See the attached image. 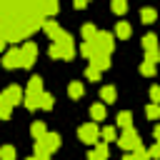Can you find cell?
<instances>
[{
  "label": "cell",
  "instance_id": "1",
  "mask_svg": "<svg viewBox=\"0 0 160 160\" xmlns=\"http://www.w3.org/2000/svg\"><path fill=\"white\" fill-rule=\"evenodd\" d=\"M20 100H25V92L18 85H8L2 90V95H0V118L2 120H10L12 105H20Z\"/></svg>",
  "mask_w": 160,
  "mask_h": 160
},
{
  "label": "cell",
  "instance_id": "2",
  "mask_svg": "<svg viewBox=\"0 0 160 160\" xmlns=\"http://www.w3.org/2000/svg\"><path fill=\"white\" fill-rule=\"evenodd\" d=\"M42 78L40 75H32L30 80H28V88H25V108L28 110H38L40 108V98H42Z\"/></svg>",
  "mask_w": 160,
  "mask_h": 160
},
{
  "label": "cell",
  "instance_id": "3",
  "mask_svg": "<svg viewBox=\"0 0 160 160\" xmlns=\"http://www.w3.org/2000/svg\"><path fill=\"white\" fill-rule=\"evenodd\" d=\"M58 148H60V135H58V132H48V135H42L40 140H35L32 152H35V158H45V160H48Z\"/></svg>",
  "mask_w": 160,
  "mask_h": 160
},
{
  "label": "cell",
  "instance_id": "4",
  "mask_svg": "<svg viewBox=\"0 0 160 160\" xmlns=\"http://www.w3.org/2000/svg\"><path fill=\"white\" fill-rule=\"evenodd\" d=\"M90 42H92V48H95V55H110L112 48H115V35L100 30V32L95 35V40H90Z\"/></svg>",
  "mask_w": 160,
  "mask_h": 160
},
{
  "label": "cell",
  "instance_id": "5",
  "mask_svg": "<svg viewBox=\"0 0 160 160\" xmlns=\"http://www.w3.org/2000/svg\"><path fill=\"white\" fill-rule=\"evenodd\" d=\"M52 42L62 50V60H72V58H75V42H72V35H70V32L60 30V32L55 35Z\"/></svg>",
  "mask_w": 160,
  "mask_h": 160
},
{
  "label": "cell",
  "instance_id": "6",
  "mask_svg": "<svg viewBox=\"0 0 160 160\" xmlns=\"http://www.w3.org/2000/svg\"><path fill=\"white\" fill-rule=\"evenodd\" d=\"M78 138H80V142H85V145H98V142H100V128H98L95 122H85V125L78 128Z\"/></svg>",
  "mask_w": 160,
  "mask_h": 160
},
{
  "label": "cell",
  "instance_id": "7",
  "mask_svg": "<svg viewBox=\"0 0 160 160\" xmlns=\"http://www.w3.org/2000/svg\"><path fill=\"white\" fill-rule=\"evenodd\" d=\"M118 145H120L122 150H135V148L140 145V138H138L135 128H125V130L120 132V138H118Z\"/></svg>",
  "mask_w": 160,
  "mask_h": 160
},
{
  "label": "cell",
  "instance_id": "8",
  "mask_svg": "<svg viewBox=\"0 0 160 160\" xmlns=\"http://www.w3.org/2000/svg\"><path fill=\"white\" fill-rule=\"evenodd\" d=\"M2 68H8V70L22 68V50H20V48H10V50H5V55H2Z\"/></svg>",
  "mask_w": 160,
  "mask_h": 160
},
{
  "label": "cell",
  "instance_id": "9",
  "mask_svg": "<svg viewBox=\"0 0 160 160\" xmlns=\"http://www.w3.org/2000/svg\"><path fill=\"white\" fill-rule=\"evenodd\" d=\"M20 50H22V68H32V62H35V58H38V45H35L32 40H28Z\"/></svg>",
  "mask_w": 160,
  "mask_h": 160
},
{
  "label": "cell",
  "instance_id": "10",
  "mask_svg": "<svg viewBox=\"0 0 160 160\" xmlns=\"http://www.w3.org/2000/svg\"><path fill=\"white\" fill-rule=\"evenodd\" d=\"M132 35V28L125 22V20H118V25H115V38H120V40H128Z\"/></svg>",
  "mask_w": 160,
  "mask_h": 160
},
{
  "label": "cell",
  "instance_id": "11",
  "mask_svg": "<svg viewBox=\"0 0 160 160\" xmlns=\"http://www.w3.org/2000/svg\"><path fill=\"white\" fill-rule=\"evenodd\" d=\"M68 95H70L72 100H80V98L85 95V88H82V82H80V80H72V82L68 85Z\"/></svg>",
  "mask_w": 160,
  "mask_h": 160
},
{
  "label": "cell",
  "instance_id": "12",
  "mask_svg": "<svg viewBox=\"0 0 160 160\" xmlns=\"http://www.w3.org/2000/svg\"><path fill=\"white\" fill-rule=\"evenodd\" d=\"M142 48H145V52H148V50H160V38L152 35V32H148V35L142 38Z\"/></svg>",
  "mask_w": 160,
  "mask_h": 160
},
{
  "label": "cell",
  "instance_id": "13",
  "mask_svg": "<svg viewBox=\"0 0 160 160\" xmlns=\"http://www.w3.org/2000/svg\"><path fill=\"white\" fill-rule=\"evenodd\" d=\"M90 65H92V68H98V70L102 72V70H108V68H110V55H95V58L90 60Z\"/></svg>",
  "mask_w": 160,
  "mask_h": 160
},
{
  "label": "cell",
  "instance_id": "14",
  "mask_svg": "<svg viewBox=\"0 0 160 160\" xmlns=\"http://www.w3.org/2000/svg\"><path fill=\"white\" fill-rule=\"evenodd\" d=\"M30 135H32L35 140H40L42 135H48V128H45V122H42V120H35V122L30 125Z\"/></svg>",
  "mask_w": 160,
  "mask_h": 160
},
{
  "label": "cell",
  "instance_id": "15",
  "mask_svg": "<svg viewBox=\"0 0 160 160\" xmlns=\"http://www.w3.org/2000/svg\"><path fill=\"white\" fill-rule=\"evenodd\" d=\"M42 30H45V35H48L50 40H55V35H58V32H60L62 28H60V25H58L55 20H45V25H42Z\"/></svg>",
  "mask_w": 160,
  "mask_h": 160
},
{
  "label": "cell",
  "instance_id": "16",
  "mask_svg": "<svg viewBox=\"0 0 160 160\" xmlns=\"http://www.w3.org/2000/svg\"><path fill=\"white\" fill-rule=\"evenodd\" d=\"M118 125L125 130V128H132V112L130 110H122V112H118Z\"/></svg>",
  "mask_w": 160,
  "mask_h": 160
},
{
  "label": "cell",
  "instance_id": "17",
  "mask_svg": "<svg viewBox=\"0 0 160 160\" xmlns=\"http://www.w3.org/2000/svg\"><path fill=\"white\" fill-rule=\"evenodd\" d=\"M155 18H158V12H155L152 8H142V10H140V20H142L145 25H150V22H155Z\"/></svg>",
  "mask_w": 160,
  "mask_h": 160
},
{
  "label": "cell",
  "instance_id": "18",
  "mask_svg": "<svg viewBox=\"0 0 160 160\" xmlns=\"http://www.w3.org/2000/svg\"><path fill=\"white\" fill-rule=\"evenodd\" d=\"M80 35H82V40H95V35H98V30H95V25L92 22H88V25H82V30H80Z\"/></svg>",
  "mask_w": 160,
  "mask_h": 160
},
{
  "label": "cell",
  "instance_id": "19",
  "mask_svg": "<svg viewBox=\"0 0 160 160\" xmlns=\"http://www.w3.org/2000/svg\"><path fill=\"white\" fill-rule=\"evenodd\" d=\"M100 98H102V102H115V88L112 85L100 88Z\"/></svg>",
  "mask_w": 160,
  "mask_h": 160
},
{
  "label": "cell",
  "instance_id": "20",
  "mask_svg": "<svg viewBox=\"0 0 160 160\" xmlns=\"http://www.w3.org/2000/svg\"><path fill=\"white\" fill-rule=\"evenodd\" d=\"M100 138H102V142H110V140H115V142H118V132H115V128H112V125L102 128V130H100Z\"/></svg>",
  "mask_w": 160,
  "mask_h": 160
},
{
  "label": "cell",
  "instance_id": "21",
  "mask_svg": "<svg viewBox=\"0 0 160 160\" xmlns=\"http://www.w3.org/2000/svg\"><path fill=\"white\" fill-rule=\"evenodd\" d=\"M80 55L88 58V60H92V58H95V48H92V42L82 40V45H80Z\"/></svg>",
  "mask_w": 160,
  "mask_h": 160
},
{
  "label": "cell",
  "instance_id": "22",
  "mask_svg": "<svg viewBox=\"0 0 160 160\" xmlns=\"http://www.w3.org/2000/svg\"><path fill=\"white\" fill-rule=\"evenodd\" d=\"M90 118H92V120H105V105L95 102V105L90 108Z\"/></svg>",
  "mask_w": 160,
  "mask_h": 160
},
{
  "label": "cell",
  "instance_id": "23",
  "mask_svg": "<svg viewBox=\"0 0 160 160\" xmlns=\"http://www.w3.org/2000/svg\"><path fill=\"white\" fill-rule=\"evenodd\" d=\"M140 75H145V78H152V75H155V62H148V60H142V62H140Z\"/></svg>",
  "mask_w": 160,
  "mask_h": 160
},
{
  "label": "cell",
  "instance_id": "24",
  "mask_svg": "<svg viewBox=\"0 0 160 160\" xmlns=\"http://www.w3.org/2000/svg\"><path fill=\"white\" fill-rule=\"evenodd\" d=\"M52 105H55V98H52L50 92H42V98H40V110H52Z\"/></svg>",
  "mask_w": 160,
  "mask_h": 160
},
{
  "label": "cell",
  "instance_id": "25",
  "mask_svg": "<svg viewBox=\"0 0 160 160\" xmlns=\"http://www.w3.org/2000/svg\"><path fill=\"white\" fill-rule=\"evenodd\" d=\"M145 115H148L150 120H158V118H160V105H158V102H150V105L145 108Z\"/></svg>",
  "mask_w": 160,
  "mask_h": 160
},
{
  "label": "cell",
  "instance_id": "26",
  "mask_svg": "<svg viewBox=\"0 0 160 160\" xmlns=\"http://www.w3.org/2000/svg\"><path fill=\"white\" fill-rule=\"evenodd\" d=\"M110 8H112L115 15H125V12H128V2H125V0H112Z\"/></svg>",
  "mask_w": 160,
  "mask_h": 160
},
{
  "label": "cell",
  "instance_id": "27",
  "mask_svg": "<svg viewBox=\"0 0 160 160\" xmlns=\"http://www.w3.org/2000/svg\"><path fill=\"white\" fill-rule=\"evenodd\" d=\"M95 152H98L102 160H108V155H110V148H108V142H102V140H100V142L95 145Z\"/></svg>",
  "mask_w": 160,
  "mask_h": 160
},
{
  "label": "cell",
  "instance_id": "28",
  "mask_svg": "<svg viewBox=\"0 0 160 160\" xmlns=\"http://www.w3.org/2000/svg\"><path fill=\"white\" fill-rule=\"evenodd\" d=\"M132 158H135V160H150V152H148L142 145H138V148L132 150Z\"/></svg>",
  "mask_w": 160,
  "mask_h": 160
},
{
  "label": "cell",
  "instance_id": "29",
  "mask_svg": "<svg viewBox=\"0 0 160 160\" xmlns=\"http://www.w3.org/2000/svg\"><path fill=\"white\" fill-rule=\"evenodd\" d=\"M85 78H88V80H92V82H98V80H100V70H98V68H92V65H88Z\"/></svg>",
  "mask_w": 160,
  "mask_h": 160
},
{
  "label": "cell",
  "instance_id": "30",
  "mask_svg": "<svg viewBox=\"0 0 160 160\" xmlns=\"http://www.w3.org/2000/svg\"><path fill=\"white\" fill-rule=\"evenodd\" d=\"M0 158H2V160H15V148H12V145H5V148L0 150Z\"/></svg>",
  "mask_w": 160,
  "mask_h": 160
},
{
  "label": "cell",
  "instance_id": "31",
  "mask_svg": "<svg viewBox=\"0 0 160 160\" xmlns=\"http://www.w3.org/2000/svg\"><path fill=\"white\" fill-rule=\"evenodd\" d=\"M48 55H50V58H52V60H62V50H60V48H58V45H55V42H52V45H50V50H48Z\"/></svg>",
  "mask_w": 160,
  "mask_h": 160
},
{
  "label": "cell",
  "instance_id": "32",
  "mask_svg": "<svg viewBox=\"0 0 160 160\" xmlns=\"http://www.w3.org/2000/svg\"><path fill=\"white\" fill-rule=\"evenodd\" d=\"M145 60H148V62H158V60H160V50H148V52H145Z\"/></svg>",
  "mask_w": 160,
  "mask_h": 160
},
{
  "label": "cell",
  "instance_id": "33",
  "mask_svg": "<svg viewBox=\"0 0 160 160\" xmlns=\"http://www.w3.org/2000/svg\"><path fill=\"white\" fill-rule=\"evenodd\" d=\"M150 100L160 105V85H152V88H150Z\"/></svg>",
  "mask_w": 160,
  "mask_h": 160
},
{
  "label": "cell",
  "instance_id": "34",
  "mask_svg": "<svg viewBox=\"0 0 160 160\" xmlns=\"http://www.w3.org/2000/svg\"><path fill=\"white\" fill-rule=\"evenodd\" d=\"M148 152H150V158H152V160H160V142H155Z\"/></svg>",
  "mask_w": 160,
  "mask_h": 160
},
{
  "label": "cell",
  "instance_id": "35",
  "mask_svg": "<svg viewBox=\"0 0 160 160\" xmlns=\"http://www.w3.org/2000/svg\"><path fill=\"white\" fill-rule=\"evenodd\" d=\"M88 2L90 0H72V8L75 10H82V8H88Z\"/></svg>",
  "mask_w": 160,
  "mask_h": 160
},
{
  "label": "cell",
  "instance_id": "36",
  "mask_svg": "<svg viewBox=\"0 0 160 160\" xmlns=\"http://www.w3.org/2000/svg\"><path fill=\"white\" fill-rule=\"evenodd\" d=\"M88 160H102V158H100L95 150H90V152H88Z\"/></svg>",
  "mask_w": 160,
  "mask_h": 160
},
{
  "label": "cell",
  "instance_id": "37",
  "mask_svg": "<svg viewBox=\"0 0 160 160\" xmlns=\"http://www.w3.org/2000/svg\"><path fill=\"white\" fill-rule=\"evenodd\" d=\"M152 135H155V140L160 142V125H155V130H152Z\"/></svg>",
  "mask_w": 160,
  "mask_h": 160
},
{
  "label": "cell",
  "instance_id": "38",
  "mask_svg": "<svg viewBox=\"0 0 160 160\" xmlns=\"http://www.w3.org/2000/svg\"><path fill=\"white\" fill-rule=\"evenodd\" d=\"M120 160H135V158H132V155H122Z\"/></svg>",
  "mask_w": 160,
  "mask_h": 160
},
{
  "label": "cell",
  "instance_id": "39",
  "mask_svg": "<svg viewBox=\"0 0 160 160\" xmlns=\"http://www.w3.org/2000/svg\"><path fill=\"white\" fill-rule=\"evenodd\" d=\"M28 160H45V158H35V155H32V158H28Z\"/></svg>",
  "mask_w": 160,
  "mask_h": 160
}]
</instances>
